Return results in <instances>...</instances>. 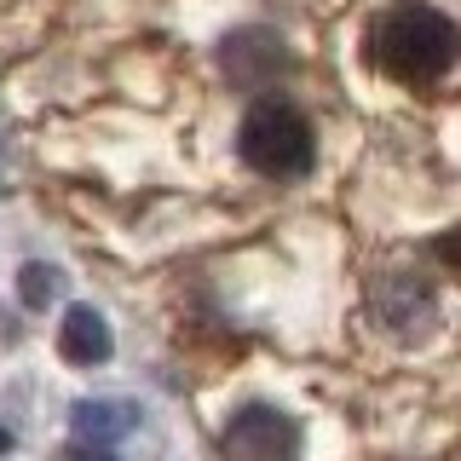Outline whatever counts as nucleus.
Wrapping results in <instances>:
<instances>
[{
    "label": "nucleus",
    "instance_id": "obj_8",
    "mask_svg": "<svg viewBox=\"0 0 461 461\" xmlns=\"http://www.w3.org/2000/svg\"><path fill=\"white\" fill-rule=\"evenodd\" d=\"M18 294H23V306H29V312L52 306V294H58V271H52V266H23V271H18Z\"/></svg>",
    "mask_w": 461,
    "mask_h": 461
},
{
    "label": "nucleus",
    "instance_id": "obj_10",
    "mask_svg": "<svg viewBox=\"0 0 461 461\" xmlns=\"http://www.w3.org/2000/svg\"><path fill=\"white\" fill-rule=\"evenodd\" d=\"M0 450H12V432L6 427H0Z\"/></svg>",
    "mask_w": 461,
    "mask_h": 461
},
{
    "label": "nucleus",
    "instance_id": "obj_6",
    "mask_svg": "<svg viewBox=\"0 0 461 461\" xmlns=\"http://www.w3.org/2000/svg\"><path fill=\"white\" fill-rule=\"evenodd\" d=\"M133 427H139V410L122 403V398H81L76 410H69V432H76V444H93V450L122 444Z\"/></svg>",
    "mask_w": 461,
    "mask_h": 461
},
{
    "label": "nucleus",
    "instance_id": "obj_7",
    "mask_svg": "<svg viewBox=\"0 0 461 461\" xmlns=\"http://www.w3.org/2000/svg\"><path fill=\"white\" fill-rule=\"evenodd\" d=\"M58 352H64L69 364H104V357L115 352L110 323L93 306H69L64 323H58Z\"/></svg>",
    "mask_w": 461,
    "mask_h": 461
},
{
    "label": "nucleus",
    "instance_id": "obj_3",
    "mask_svg": "<svg viewBox=\"0 0 461 461\" xmlns=\"http://www.w3.org/2000/svg\"><path fill=\"white\" fill-rule=\"evenodd\" d=\"M369 317L393 340H427L438 323V294L421 271H381L369 283Z\"/></svg>",
    "mask_w": 461,
    "mask_h": 461
},
{
    "label": "nucleus",
    "instance_id": "obj_9",
    "mask_svg": "<svg viewBox=\"0 0 461 461\" xmlns=\"http://www.w3.org/2000/svg\"><path fill=\"white\" fill-rule=\"evenodd\" d=\"M432 254H438L450 271H461V225H456V230H444V237L432 242Z\"/></svg>",
    "mask_w": 461,
    "mask_h": 461
},
{
    "label": "nucleus",
    "instance_id": "obj_4",
    "mask_svg": "<svg viewBox=\"0 0 461 461\" xmlns=\"http://www.w3.org/2000/svg\"><path fill=\"white\" fill-rule=\"evenodd\" d=\"M288 47L277 29H237V35H225L220 47V69L230 86H242V93H271L283 76H288Z\"/></svg>",
    "mask_w": 461,
    "mask_h": 461
},
{
    "label": "nucleus",
    "instance_id": "obj_1",
    "mask_svg": "<svg viewBox=\"0 0 461 461\" xmlns=\"http://www.w3.org/2000/svg\"><path fill=\"white\" fill-rule=\"evenodd\" d=\"M364 52L375 58V69L393 76L398 86H432L456 69L461 29L444 18L438 6H427V0H398V6H386L381 18H375Z\"/></svg>",
    "mask_w": 461,
    "mask_h": 461
},
{
    "label": "nucleus",
    "instance_id": "obj_5",
    "mask_svg": "<svg viewBox=\"0 0 461 461\" xmlns=\"http://www.w3.org/2000/svg\"><path fill=\"white\" fill-rule=\"evenodd\" d=\"M220 450L242 456V461H277V456L300 450V427H294V415L271 410V403H242L220 432Z\"/></svg>",
    "mask_w": 461,
    "mask_h": 461
},
{
    "label": "nucleus",
    "instance_id": "obj_11",
    "mask_svg": "<svg viewBox=\"0 0 461 461\" xmlns=\"http://www.w3.org/2000/svg\"><path fill=\"white\" fill-rule=\"evenodd\" d=\"M0 191H6V185H0Z\"/></svg>",
    "mask_w": 461,
    "mask_h": 461
},
{
    "label": "nucleus",
    "instance_id": "obj_2",
    "mask_svg": "<svg viewBox=\"0 0 461 461\" xmlns=\"http://www.w3.org/2000/svg\"><path fill=\"white\" fill-rule=\"evenodd\" d=\"M237 156L266 179H306L317 162V133L312 122L283 98H254L237 127Z\"/></svg>",
    "mask_w": 461,
    "mask_h": 461
}]
</instances>
